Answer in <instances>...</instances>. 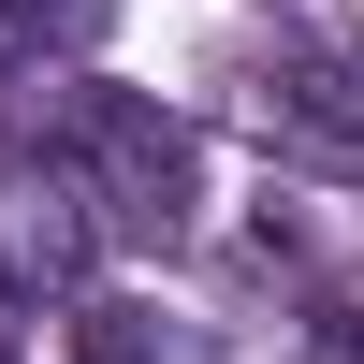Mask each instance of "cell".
Listing matches in <instances>:
<instances>
[{
  "label": "cell",
  "instance_id": "1",
  "mask_svg": "<svg viewBox=\"0 0 364 364\" xmlns=\"http://www.w3.org/2000/svg\"><path fill=\"white\" fill-rule=\"evenodd\" d=\"M44 175H58V204L102 248H190V219H204L190 117H161L146 87H102V73H73L44 102Z\"/></svg>",
  "mask_w": 364,
  "mask_h": 364
},
{
  "label": "cell",
  "instance_id": "3",
  "mask_svg": "<svg viewBox=\"0 0 364 364\" xmlns=\"http://www.w3.org/2000/svg\"><path fill=\"white\" fill-rule=\"evenodd\" d=\"M117 0H0V58H73Z\"/></svg>",
  "mask_w": 364,
  "mask_h": 364
},
{
  "label": "cell",
  "instance_id": "5",
  "mask_svg": "<svg viewBox=\"0 0 364 364\" xmlns=\"http://www.w3.org/2000/svg\"><path fill=\"white\" fill-rule=\"evenodd\" d=\"M29 350V291H15V262H0V364Z\"/></svg>",
  "mask_w": 364,
  "mask_h": 364
},
{
  "label": "cell",
  "instance_id": "4",
  "mask_svg": "<svg viewBox=\"0 0 364 364\" xmlns=\"http://www.w3.org/2000/svg\"><path fill=\"white\" fill-rule=\"evenodd\" d=\"M73 364H175L146 306H73Z\"/></svg>",
  "mask_w": 364,
  "mask_h": 364
},
{
  "label": "cell",
  "instance_id": "2",
  "mask_svg": "<svg viewBox=\"0 0 364 364\" xmlns=\"http://www.w3.org/2000/svg\"><path fill=\"white\" fill-rule=\"evenodd\" d=\"M248 117H262V146H306V161H364V73L350 58H321V44H277L248 73Z\"/></svg>",
  "mask_w": 364,
  "mask_h": 364
}]
</instances>
